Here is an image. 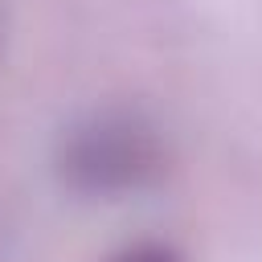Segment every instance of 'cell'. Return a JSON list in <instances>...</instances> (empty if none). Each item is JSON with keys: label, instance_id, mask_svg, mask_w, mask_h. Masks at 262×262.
I'll return each mask as SVG.
<instances>
[{"label": "cell", "instance_id": "6da1fadb", "mask_svg": "<svg viewBox=\"0 0 262 262\" xmlns=\"http://www.w3.org/2000/svg\"><path fill=\"white\" fill-rule=\"evenodd\" d=\"M53 176L57 184L94 205H119L151 192L168 168H172V147L164 127L123 102L90 106L74 115L57 139H53Z\"/></svg>", "mask_w": 262, "mask_h": 262}, {"label": "cell", "instance_id": "7a4b0ae2", "mask_svg": "<svg viewBox=\"0 0 262 262\" xmlns=\"http://www.w3.org/2000/svg\"><path fill=\"white\" fill-rule=\"evenodd\" d=\"M106 262H188L172 242H156V237H147V242H131V246H123V250H115Z\"/></svg>", "mask_w": 262, "mask_h": 262}]
</instances>
